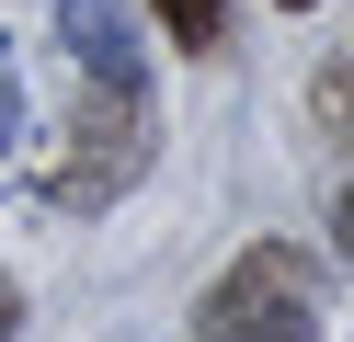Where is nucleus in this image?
<instances>
[{"mask_svg": "<svg viewBox=\"0 0 354 342\" xmlns=\"http://www.w3.org/2000/svg\"><path fill=\"white\" fill-rule=\"evenodd\" d=\"M138 171H149V91H92V80H80V114L57 126V149H46V171H35V194L92 217V205H115Z\"/></svg>", "mask_w": 354, "mask_h": 342, "instance_id": "obj_1", "label": "nucleus"}, {"mask_svg": "<svg viewBox=\"0 0 354 342\" xmlns=\"http://www.w3.org/2000/svg\"><path fill=\"white\" fill-rule=\"evenodd\" d=\"M194 342H320V274L297 251H240L194 308Z\"/></svg>", "mask_w": 354, "mask_h": 342, "instance_id": "obj_2", "label": "nucleus"}, {"mask_svg": "<svg viewBox=\"0 0 354 342\" xmlns=\"http://www.w3.org/2000/svg\"><path fill=\"white\" fill-rule=\"evenodd\" d=\"M57 46L92 91H149V46H138V12L126 0H57Z\"/></svg>", "mask_w": 354, "mask_h": 342, "instance_id": "obj_3", "label": "nucleus"}, {"mask_svg": "<svg viewBox=\"0 0 354 342\" xmlns=\"http://www.w3.org/2000/svg\"><path fill=\"white\" fill-rule=\"evenodd\" d=\"M149 12L171 23V46H183V57H217V35H229V0H149Z\"/></svg>", "mask_w": 354, "mask_h": 342, "instance_id": "obj_4", "label": "nucleus"}, {"mask_svg": "<svg viewBox=\"0 0 354 342\" xmlns=\"http://www.w3.org/2000/svg\"><path fill=\"white\" fill-rule=\"evenodd\" d=\"M308 114H320L331 137H354V68H343V57H331L320 80H308Z\"/></svg>", "mask_w": 354, "mask_h": 342, "instance_id": "obj_5", "label": "nucleus"}, {"mask_svg": "<svg viewBox=\"0 0 354 342\" xmlns=\"http://www.w3.org/2000/svg\"><path fill=\"white\" fill-rule=\"evenodd\" d=\"M24 149V80H12V57H0V160Z\"/></svg>", "mask_w": 354, "mask_h": 342, "instance_id": "obj_6", "label": "nucleus"}, {"mask_svg": "<svg viewBox=\"0 0 354 342\" xmlns=\"http://www.w3.org/2000/svg\"><path fill=\"white\" fill-rule=\"evenodd\" d=\"M331 251H343V263H354V182H343V194H331Z\"/></svg>", "mask_w": 354, "mask_h": 342, "instance_id": "obj_7", "label": "nucleus"}, {"mask_svg": "<svg viewBox=\"0 0 354 342\" xmlns=\"http://www.w3.org/2000/svg\"><path fill=\"white\" fill-rule=\"evenodd\" d=\"M24 331V285H12V274H0V342Z\"/></svg>", "mask_w": 354, "mask_h": 342, "instance_id": "obj_8", "label": "nucleus"}, {"mask_svg": "<svg viewBox=\"0 0 354 342\" xmlns=\"http://www.w3.org/2000/svg\"><path fill=\"white\" fill-rule=\"evenodd\" d=\"M274 12H308V0H274Z\"/></svg>", "mask_w": 354, "mask_h": 342, "instance_id": "obj_9", "label": "nucleus"}]
</instances>
